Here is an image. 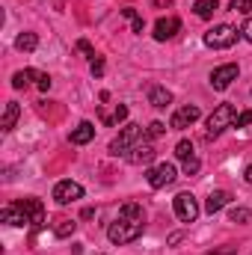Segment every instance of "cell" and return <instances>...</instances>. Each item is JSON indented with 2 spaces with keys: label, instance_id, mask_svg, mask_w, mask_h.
I'll return each instance as SVG.
<instances>
[{
  "label": "cell",
  "instance_id": "obj_1",
  "mask_svg": "<svg viewBox=\"0 0 252 255\" xmlns=\"http://www.w3.org/2000/svg\"><path fill=\"white\" fill-rule=\"evenodd\" d=\"M142 232H145V211H142V205H136V202H125V205L119 208V217L107 226V238H110V244H116V247L133 244Z\"/></svg>",
  "mask_w": 252,
  "mask_h": 255
},
{
  "label": "cell",
  "instance_id": "obj_2",
  "mask_svg": "<svg viewBox=\"0 0 252 255\" xmlns=\"http://www.w3.org/2000/svg\"><path fill=\"white\" fill-rule=\"evenodd\" d=\"M139 139H145L142 125H125L122 130H119V136L110 142V154H113V157H127V154H130V148H133Z\"/></svg>",
  "mask_w": 252,
  "mask_h": 255
},
{
  "label": "cell",
  "instance_id": "obj_3",
  "mask_svg": "<svg viewBox=\"0 0 252 255\" xmlns=\"http://www.w3.org/2000/svg\"><path fill=\"white\" fill-rule=\"evenodd\" d=\"M238 36H241V30H235L232 24H217L202 36V42L208 48H214V51H226V48H232L238 42Z\"/></svg>",
  "mask_w": 252,
  "mask_h": 255
},
{
  "label": "cell",
  "instance_id": "obj_4",
  "mask_svg": "<svg viewBox=\"0 0 252 255\" xmlns=\"http://www.w3.org/2000/svg\"><path fill=\"white\" fill-rule=\"evenodd\" d=\"M235 119H238V110L235 104H220L211 116H208V136H220L226 128H235Z\"/></svg>",
  "mask_w": 252,
  "mask_h": 255
},
{
  "label": "cell",
  "instance_id": "obj_5",
  "mask_svg": "<svg viewBox=\"0 0 252 255\" xmlns=\"http://www.w3.org/2000/svg\"><path fill=\"white\" fill-rule=\"evenodd\" d=\"M172 205H175V217H178L181 223H196V217H199V211H202L193 193H178Z\"/></svg>",
  "mask_w": 252,
  "mask_h": 255
},
{
  "label": "cell",
  "instance_id": "obj_6",
  "mask_svg": "<svg viewBox=\"0 0 252 255\" xmlns=\"http://www.w3.org/2000/svg\"><path fill=\"white\" fill-rule=\"evenodd\" d=\"M145 181H148V187L160 190V187H166V184L175 181V166L172 163H157V166H151L145 172Z\"/></svg>",
  "mask_w": 252,
  "mask_h": 255
},
{
  "label": "cell",
  "instance_id": "obj_7",
  "mask_svg": "<svg viewBox=\"0 0 252 255\" xmlns=\"http://www.w3.org/2000/svg\"><path fill=\"white\" fill-rule=\"evenodd\" d=\"M238 74H241L238 63L220 65V68H214V71H211V86H214L217 92H223V89H229V86H232V80H238Z\"/></svg>",
  "mask_w": 252,
  "mask_h": 255
},
{
  "label": "cell",
  "instance_id": "obj_8",
  "mask_svg": "<svg viewBox=\"0 0 252 255\" xmlns=\"http://www.w3.org/2000/svg\"><path fill=\"white\" fill-rule=\"evenodd\" d=\"M77 199H83V187H80L77 181H71V178L57 181V187H54V202H57V205H71V202H77Z\"/></svg>",
  "mask_w": 252,
  "mask_h": 255
},
{
  "label": "cell",
  "instance_id": "obj_9",
  "mask_svg": "<svg viewBox=\"0 0 252 255\" xmlns=\"http://www.w3.org/2000/svg\"><path fill=\"white\" fill-rule=\"evenodd\" d=\"M199 116H202V110H199L196 104L178 107V110L172 113V119H169V128H175V130H184V128L196 125V122H199Z\"/></svg>",
  "mask_w": 252,
  "mask_h": 255
},
{
  "label": "cell",
  "instance_id": "obj_10",
  "mask_svg": "<svg viewBox=\"0 0 252 255\" xmlns=\"http://www.w3.org/2000/svg\"><path fill=\"white\" fill-rule=\"evenodd\" d=\"M0 220H3L6 226H18V229H24V226H33V223H30V214L21 208V202H15V205L3 208V211H0Z\"/></svg>",
  "mask_w": 252,
  "mask_h": 255
},
{
  "label": "cell",
  "instance_id": "obj_11",
  "mask_svg": "<svg viewBox=\"0 0 252 255\" xmlns=\"http://www.w3.org/2000/svg\"><path fill=\"white\" fill-rule=\"evenodd\" d=\"M154 154H157V151H154V145H151V142H148V136H145V139H139V142L130 148L127 160H130V163H136V166H142V163H151V160H154Z\"/></svg>",
  "mask_w": 252,
  "mask_h": 255
},
{
  "label": "cell",
  "instance_id": "obj_12",
  "mask_svg": "<svg viewBox=\"0 0 252 255\" xmlns=\"http://www.w3.org/2000/svg\"><path fill=\"white\" fill-rule=\"evenodd\" d=\"M21 208L30 214V223H33V229H42V226H45V205H42V199H36V196H27V199H21Z\"/></svg>",
  "mask_w": 252,
  "mask_h": 255
},
{
  "label": "cell",
  "instance_id": "obj_13",
  "mask_svg": "<svg viewBox=\"0 0 252 255\" xmlns=\"http://www.w3.org/2000/svg\"><path fill=\"white\" fill-rule=\"evenodd\" d=\"M178 30H181V21L178 18H160L154 24V39L157 42H169V39H175Z\"/></svg>",
  "mask_w": 252,
  "mask_h": 255
},
{
  "label": "cell",
  "instance_id": "obj_14",
  "mask_svg": "<svg viewBox=\"0 0 252 255\" xmlns=\"http://www.w3.org/2000/svg\"><path fill=\"white\" fill-rule=\"evenodd\" d=\"M92 139H95V125H92V122H80V125L68 133V142H71V145H86V142H92Z\"/></svg>",
  "mask_w": 252,
  "mask_h": 255
},
{
  "label": "cell",
  "instance_id": "obj_15",
  "mask_svg": "<svg viewBox=\"0 0 252 255\" xmlns=\"http://www.w3.org/2000/svg\"><path fill=\"white\" fill-rule=\"evenodd\" d=\"M148 104L157 107V110H166V107L172 104V92H169L166 86H151V89H148Z\"/></svg>",
  "mask_w": 252,
  "mask_h": 255
},
{
  "label": "cell",
  "instance_id": "obj_16",
  "mask_svg": "<svg viewBox=\"0 0 252 255\" xmlns=\"http://www.w3.org/2000/svg\"><path fill=\"white\" fill-rule=\"evenodd\" d=\"M229 202H232V193L214 190L211 196H208V199H205V211H208V214H217V211H223Z\"/></svg>",
  "mask_w": 252,
  "mask_h": 255
},
{
  "label": "cell",
  "instance_id": "obj_17",
  "mask_svg": "<svg viewBox=\"0 0 252 255\" xmlns=\"http://www.w3.org/2000/svg\"><path fill=\"white\" fill-rule=\"evenodd\" d=\"M18 116H21V107H18V101H6V110H3V122H0V130H12L15 122H18Z\"/></svg>",
  "mask_w": 252,
  "mask_h": 255
},
{
  "label": "cell",
  "instance_id": "obj_18",
  "mask_svg": "<svg viewBox=\"0 0 252 255\" xmlns=\"http://www.w3.org/2000/svg\"><path fill=\"white\" fill-rule=\"evenodd\" d=\"M217 9H220V3H217V0H196V6H193V12H196L199 18H205V21H208V18H214V12H217Z\"/></svg>",
  "mask_w": 252,
  "mask_h": 255
},
{
  "label": "cell",
  "instance_id": "obj_19",
  "mask_svg": "<svg viewBox=\"0 0 252 255\" xmlns=\"http://www.w3.org/2000/svg\"><path fill=\"white\" fill-rule=\"evenodd\" d=\"M15 48H18V51H36V48H39V36H36V33H21V36L15 39Z\"/></svg>",
  "mask_w": 252,
  "mask_h": 255
},
{
  "label": "cell",
  "instance_id": "obj_20",
  "mask_svg": "<svg viewBox=\"0 0 252 255\" xmlns=\"http://www.w3.org/2000/svg\"><path fill=\"white\" fill-rule=\"evenodd\" d=\"M30 80H36V71H33V68H24V71H15V74H12V86H15V89H27Z\"/></svg>",
  "mask_w": 252,
  "mask_h": 255
},
{
  "label": "cell",
  "instance_id": "obj_21",
  "mask_svg": "<svg viewBox=\"0 0 252 255\" xmlns=\"http://www.w3.org/2000/svg\"><path fill=\"white\" fill-rule=\"evenodd\" d=\"M74 229H77L74 220H57V223H54V235H57V238H71Z\"/></svg>",
  "mask_w": 252,
  "mask_h": 255
},
{
  "label": "cell",
  "instance_id": "obj_22",
  "mask_svg": "<svg viewBox=\"0 0 252 255\" xmlns=\"http://www.w3.org/2000/svg\"><path fill=\"white\" fill-rule=\"evenodd\" d=\"M229 220H232V223H238V226H247V223H252V211H250V208H232Z\"/></svg>",
  "mask_w": 252,
  "mask_h": 255
},
{
  "label": "cell",
  "instance_id": "obj_23",
  "mask_svg": "<svg viewBox=\"0 0 252 255\" xmlns=\"http://www.w3.org/2000/svg\"><path fill=\"white\" fill-rule=\"evenodd\" d=\"M175 157H181V160L193 157V142H190V139H181V142L175 145Z\"/></svg>",
  "mask_w": 252,
  "mask_h": 255
},
{
  "label": "cell",
  "instance_id": "obj_24",
  "mask_svg": "<svg viewBox=\"0 0 252 255\" xmlns=\"http://www.w3.org/2000/svg\"><path fill=\"white\" fill-rule=\"evenodd\" d=\"M163 133H166V125H163V122H151V125H148V130H145V136H148V139L163 136Z\"/></svg>",
  "mask_w": 252,
  "mask_h": 255
},
{
  "label": "cell",
  "instance_id": "obj_25",
  "mask_svg": "<svg viewBox=\"0 0 252 255\" xmlns=\"http://www.w3.org/2000/svg\"><path fill=\"white\" fill-rule=\"evenodd\" d=\"M199 169H202V163H199V157H196V154L184 160V175H196Z\"/></svg>",
  "mask_w": 252,
  "mask_h": 255
},
{
  "label": "cell",
  "instance_id": "obj_26",
  "mask_svg": "<svg viewBox=\"0 0 252 255\" xmlns=\"http://www.w3.org/2000/svg\"><path fill=\"white\" fill-rule=\"evenodd\" d=\"M122 119H127V107H125V104H119V107H116V113H113V116H107L104 122L110 125V122H122Z\"/></svg>",
  "mask_w": 252,
  "mask_h": 255
},
{
  "label": "cell",
  "instance_id": "obj_27",
  "mask_svg": "<svg viewBox=\"0 0 252 255\" xmlns=\"http://www.w3.org/2000/svg\"><path fill=\"white\" fill-rule=\"evenodd\" d=\"M232 9L241 12V15H247V12L252 9V0H232Z\"/></svg>",
  "mask_w": 252,
  "mask_h": 255
},
{
  "label": "cell",
  "instance_id": "obj_28",
  "mask_svg": "<svg viewBox=\"0 0 252 255\" xmlns=\"http://www.w3.org/2000/svg\"><path fill=\"white\" fill-rule=\"evenodd\" d=\"M247 125H252V110L238 113V119H235V128H247Z\"/></svg>",
  "mask_w": 252,
  "mask_h": 255
},
{
  "label": "cell",
  "instance_id": "obj_29",
  "mask_svg": "<svg viewBox=\"0 0 252 255\" xmlns=\"http://www.w3.org/2000/svg\"><path fill=\"white\" fill-rule=\"evenodd\" d=\"M77 51H80L83 57H89V60H95V51H92V45H89L86 39H80V42H77Z\"/></svg>",
  "mask_w": 252,
  "mask_h": 255
},
{
  "label": "cell",
  "instance_id": "obj_30",
  "mask_svg": "<svg viewBox=\"0 0 252 255\" xmlns=\"http://www.w3.org/2000/svg\"><path fill=\"white\" fill-rule=\"evenodd\" d=\"M36 86H39L42 92H48V89H51V77L42 74V71H36Z\"/></svg>",
  "mask_w": 252,
  "mask_h": 255
},
{
  "label": "cell",
  "instance_id": "obj_31",
  "mask_svg": "<svg viewBox=\"0 0 252 255\" xmlns=\"http://www.w3.org/2000/svg\"><path fill=\"white\" fill-rule=\"evenodd\" d=\"M241 36H244V39L252 45V18H247V21H244V27H241Z\"/></svg>",
  "mask_w": 252,
  "mask_h": 255
},
{
  "label": "cell",
  "instance_id": "obj_32",
  "mask_svg": "<svg viewBox=\"0 0 252 255\" xmlns=\"http://www.w3.org/2000/svg\"><path fill=\"white\" fill-rule=\"evenodd\" d=\"M92 74H95V77L104 74V57H95V60H92Z\"/></svg>",
  "mask_w": 252,
  "mask_h": 255
},
{
  "label": "cell",
  "instance_id": "obj_33",
  "mask_svg": "<svg viewBox=\"0 0 252 255\" xmlns=\"http://www.w3.org/2000/svg\"><path fill=\"white\" fill-rule=\"evenodd\" d=\"M130 27H133V33H136V36H139V33H142V27H145V24H142V18H139V15H133V18H130Z\"/></svg>",
  "mask_w": 252,
  "mask_h": 255
},
{
  "label": "cell",
  "instance_id": "obj_34",
  "mask_svg": "<svg viewBox=\"0 0 252 255\" xmlns=\"http://www.w3.org/2000/svg\"><path fill=\"white\" fill-rule=\"evenodd\" d=\"M208 255H235V247H226V250H217V253H208Z\"/></svg>",
  "mask_w": 252,
  "mask_h": 255
},
{
  "label": "cell",
  "instance_id": "obj_35",
  "mask_svg": "<svg viewBox=\"0 0 252 255\" xmlns=\"http://www.w3.org/2000/svg\"><path fill=\"white\" fill-rule=\"evenodd\" d=\"M175 244H181V232H175V235H169V247H175Z\"/></svg>",
  "mask_w": 252,
  "mask_h": 255
},
{
  "label": "cell",
  "instance_id": "obj_36",
  "mask_svg": "<svg viewBox=\"0 0 252 255\" xmlns=\"http://www.w3.org/2000/svg\"><path fill=\"white\" fill-rule=\"evenodd\" d=\"M244 181H247V184H252V166H247V169H244Z\"/></svg>",
  "mask_w": 252,
  "mask_h": 255
}]
</instances>
